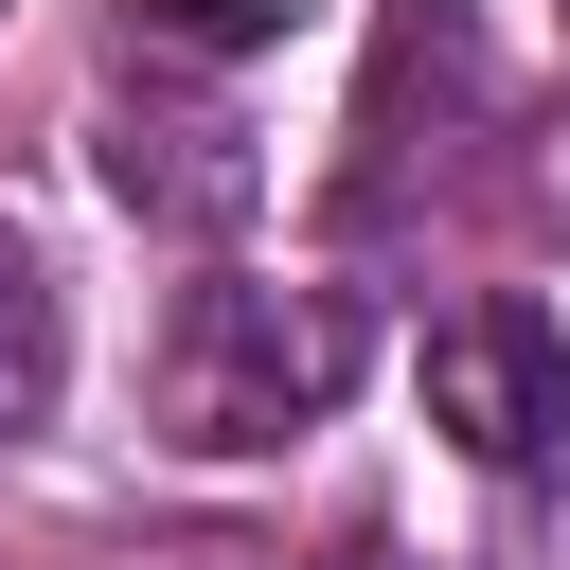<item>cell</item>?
<instances>
[{
	"label": "cell",
	"mask_w": 570,
	"mask_h": 570,
	"mask_svg": "<svg viewBox=\"0 0 570 570\" xmlns=\"http://www.w3.org/2000/svg\"><path fill=\"white\" fill-rule=\"evenodd\" d=\"M428 428H445L463 463H552V445H570V338H552L534 303L428 321Z\"/></svg>",
	"instance_id": "7a4b0ae2"
},
{
	"label": "cell",
	"mask_w": 570,
	"mask_h": 570,
	"mask_svg": "<svg viewBox=\"0 0 570 570\" xmlns=\"http://www.w3.org/2000/svg\"><path fill=\"white\" fill-rule=\"evenodd\" d=\"M338 570H392V552H338Z\"/></svg>",
	"instance_id": "8992f818"
},
{
	"label": "cell",
	"mask_w": 570,
	"mask_h": 570,
	"mask_svg": "<svg viewBox=\"0 0 570 570\" xmlns=\"http://www.w3.org/2000/svg\"><path fill=\"white\" fill-rule=\"evenodd\" d=\"M89 160H107V196H125L142 232H232V214L267 196V160H249L232 107H107Z\"/></svg>",
	"instance_id": "3957f363"
},
{
	"label": "cell",
	"mask_w": 570,
	"mask_h": 570,
	"mask_svg": "<svg viewBox=\"0 0 570 570\" xmlns=\"http://www.w3.org/2000/svg\"><path fill=\"white\" fill-rule=\"evenodd\" d=\"M338 374H356V303H338V285H249V267H214V285H178V321H160V428H178L196 463H249V445L321 428Z\"/></svg>",
	"instance_id": "6da1fadb"
},
{
	"label": "cell",
	"mask_w": 570,
	"mask_h": 570,
	"mask_svg": "<svg viewBox=\"0 0 570 570\" xmlns=\"http://www.w3.org/2000/svg\"><path fill=\"white\" fill-rule=\"evenodd\" d=\"M53 392H71V303L36 267V232H0V445L53 428Z\"/></svg>",
	"instance_id": "277c9868"
},
{
	"label": "cell",
	"mask_w": 570,
	"mask_h": 570,
	"mask_svg": "<svg viewBox=\"0 0 570 570\" xmlns=\"http://www.w3.org/2000/svg\"><path fill=\"white\" fill-rule=\"evenodd\" d=\"M142 36H178V53H249V36H285V0H142Z\"/></svg>",
	"instance_id": "5b68a950"
}]
</instances>
